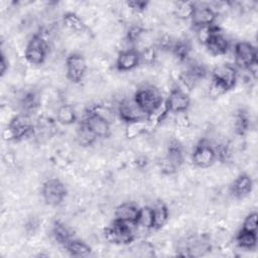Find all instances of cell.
Instances as JSON below:
<instances>
[{"instance_id": "cell-36", "label": "cell", "mask_w": 258, "mask_h": 258, "mask_svg": "<svg viewBox=\"0 0 258 258\" xmlns=\"http://www.w3.org/2000/svg\"><path fill=\"white\" fill-rule=\"evenodd\" d=\"M143 33H144V28L141 25L133 24L128 28L125 38L128 42L134 43V42H137L141 38Z\"/></svg>"}, {"instance_id": "cell-24", "label": "cell", "mask_w": 258, "mask_h": 258, "mask_svg": "<svg viewBox=\"0 0 258 258\" xmlns=\"http://www.w3.org/2000/svg\"><path fill=\"white\" fill-rule=\"evenodd\" d=\"M64 248L73 257H87L92 253L91 246L82 240L74 238L64 246Z\"/></svg>"}, {"instance_id": "cell-14", "label": "cell", "mask_w": 258, "mask_h": 258, "mask_svg": "<svg viewBox=\"0 0 258 258\" xmlns=\"http://www.w3.org/2000/svg\"><path fill=\"white\" fill-rule=\"evenodd\" d=\"M211 79H214L223 84L228 90L235 87L238 80V71L236 67L230 63H222L217 66L211 74Z\"/></svg>"}, {"instance_id": "cell-13", "label": "cell", "mask_w": 258, "mask_h": 258, "mask_svg": "<svg viewBox=\"0 0 258 258\" xmlns=\"http://www.w3.org/2000/svg\"><path fill=\"white\" fill-rule=\"evenodd\" d=\"M119 118L125 123L145 120L147 115L138 107L134 98H124L118 105Z\"/></svg>"}, {"instance_id": "cell-8", "label": "cell", "mask_w": 258, "mask_h": 258, "mask_svg": "<svg viewBox=\"0 0 258 258\" xmlns=\"http://www.w3.org/2000/svg\"><path fill=\"white\" fill-rule=\"evenodd\" d=\"M216 149L207 139H201L195 146L191 154L192 163L200 168H208L216 161Z\"/></svg>"}, {"instance_id": "cell-42", "label": "cell", "mask_w": 258, "mask_h": 258, "mask_svg": "<svg viewBox=\"0 0 258 258\" xmlns=\"http://www.w3.org/2000/svg\"><path fill=\"white\" fill-rule=\"evenodd\" d=\"M8 70V60L6 59V56L4 54V52L2 51L1 53V60H0V73H1V77H3L6 73V71Z\"/></svg>"}, {"instance_id": "cell-6", "label": "cell", "mask_w": 258, "mask_h": 258, "mask_svg": "<svg viewBox=\"0 0 258 258\" xmlns=\"http://www.w3.org/2000/svg\"><path fill=\"white\" fill-rule=\"evenodd\" d=\"M82 122L97 138H107L111 134L110 120L98 112L95 107L86 112Z\"/></svg>"}, {"instance_id": "cell-3", "label": "cell", "mask_w": 258, "mask_h": 258, "mask_svg": "<svg viewBox=\"0 0 258 258\" xmlns=\"http://www.w3.org/2000/svg\"><path fill=\"white\" fill-rule=\"evenodd\" d=\"M184 161V151L182 144L171 139L166 148V154L159 162V168L164 174H172L179 169Z\"/></svg>"}, {"instance_id": "cell-5", "label": "cell", "mask_w": 258, "mask_h": 258, "mask_svg": "<svg viewBox=\"0 0 258 258\" xmlns=\"http://www.w3.org/2000/svg\"><path fill=\"white\" fill-rule=\"evenodd\" d=\"M48 44L42 34H34L27 42L24 50L26 61L32 66L42 64L47 56Z\"/></svg>"}, {"instance_id": "cell-21", "label": "cell", "mask_w": 258, "mask_h": 258, "mask_svg": "<svg viewBox=\"0 0 258 258\" xmlns=\"http://www.w3.org/2000/svg\"><path fill=\"white\" fill-rule=\"evenodd\" d=\"M251 118L247 110L240 108L234 115V131L238 136H244L250 128Z\"/></svg>"}, {"instance_id": "cell-29", "label": "cell", "mask_w": 258, "mask_h": 258, "mask_svg": "<svg viewBox=\"0 0 258 258\" xmlns=\"http://www.w3.org/2000/svg\"><path fill=\"white\" fill-rule=\"evenodd\" d=\"M62 23L67 28L75 32H83L87 28L83 19L74 12L64 13L62 15Z\"/></svg>"}, {"instance_id": "cell-19", "label": "cell", "mask_w": 258, "mask_h": 258, "mask_svg": "<svg viewBox=\"0 0 258 258\" xmlns=\"http://www.w3.org/2000/svg\"><path fill=\"white\" fill-rule=\"evenodd\" d=\"M253 184V179L249 174L241 173L231 183L230 191L234 198L243 199L251 194Z\"/></svg>"}, {"instance_id": "cell-25", "label": "cell", "mask_w": 258, "mask_h": 258, "mask_svg": "<svg viewBox=\"0 0 258 258\" xmlns=\"http://www.w3.org/2000/svg\"><path fill=\"white\" fill-rule=\"evenodd\" d=\"M235 241L240 248L244 250H253L257 245V232H249L241 229L237 233Z\"/></svg>"}, {"instance_id": "cell-32", "label": "cell", "mask_w": 258, "mask_h": 258, "mask_svg": "<svg viewBox=\"0 0 258 258\" xmlns=\"http://www.w3.org/2000/svg\"><path fill=\"white\" fill-rule=\"evenodd\" d=\"M97 137L85 126L83 122L80 123L77 130V140L82 146H90L96 141Z\"/></svg>"}, {"instance_id": "cell-31", "label": "cell", "mask_w": 258, "mask_h": 258, "mask_svg": "<svg viewBox=\"0 0 258 258\" xmlns=\"http://www.w3.org/2000/svg\"><path fill=\"white\" fill-rule=\"evenodd\" d=\"M146 131H148L146 119L126 123V126H125V136L127 139L136 138L141 134L145 133Z\"/></svg>"}, {"instance_id": "cell-28", "label": "cell", "mask_w": 258, "mask_h": 258, "mask_svg": "<svg viewBox=\"0 0 258 258\" xmlns=\"http://www.w3.org/2000/svg\"><path fill=\"white\" fill-rule=\"evenodd\" d=\"M190 50L191 46L189 41L184 38H179L174 40L170 51L179 61H186L189 56Z\"/></svg>"}, {"instance_id": "cell-2", "label": "cell", "mask_w": 258, "mask_h": 258, "mask_svg": "<svg viewBox=\"0 0 258 258\" xmlns=\"http://www.w3.org/2000/svg\"><path fill=\"white\" fill-rule=\"evenodd\" d=\"M133 98L138 107L147 116L163 102L160 91L152 85H143L139 87L133 95Z\"/></svg>"}, {"instance_id": "cell-22", "label": "cell", "mask_w": 258, "mask_h": 258, "mask_svg": "<svg viewBox=\"0 0 258 258\" xmlns=\"http://www.w3.org/2000/svg\"><path fill=\"white\" fill-rule=\"evenodd\" d=\"M51 236L58 245H61L63 247L73 239L72 231L59 221H55L52 224Z\"/></svg>"}, {"instance_id": "cell-35", "label": "cell", "mask_w": 258, "mask_h": 258, "mask_svg": "<svg viewBox=\"0 0 258 258\" xmlns=\"http://www.w3.org/2000/svg\"><path fill=\"white\" fill-rule=\"evenodd\" d=\"M219 28L218 25H209V26H202V27H197V38L198 40L202 43L205 44L207 40L212 36V34Z\"/></svg>"}, {"instance_id": "cell-34", "label": "cell", "mask_w": 258, "mask_h": 258, "mask_svg": "<svg viewBox=\"0 0 258 258\" xmlns=\"http://www.w3.org/2000/svg\"><path fill=\"white\" fill-rule=\"evenodd\" d=\"M228 91L229 90L223 84L214 79H211V83L208 90V94L211 99H218L225 95Z\"/></svg>"}, {"instance_id": "cell-23", "label": "cell", "mask_w": 258, "mask_h": 258, "mask_svg": "<svg viewBox=\"0 0 258 258\" xmlns=\"http://www.w3.org/2000/svg\"><path fill=\"white\" fill-rule=\"evenodd\" d=\"M39 103H40L39 97L35 92H32V91L26 92L21 97L19 102L21 113H24L30 116V114H32L37 110V108L39 107Z\"/></svg>"}, {"instance_id": "cell-12", "label": "cell", "mask_w": 258, "mask_h": 258, "mask_svg": "<svg viewBox=\"0 0 258 258\" xmlns=\"http://www.w3.org/2000/svg\"><path fill=\"white\" fill-rule=\"evenodd\" d=\"M169 113H185L190 105V98L185 90L175 87L171 89L169 95L164 100Z\"/></svg>"}, {"instance_id": "cell-16", "label": "cell", "mask_w": 258, "mask_h": 258, "mask_svg": "<svg viewBox=\"0 0 258 258\" xmlns=\"http://www.w3.org/2000/svg\"><path fill=\"white\" fill-rule=\"evenodd\" d=\"M140 62V52L137 49L128 48L118 53L115 67L119 72H129L136 69Z\"/></svg>"}, {"instance_id": "cell-33", "label": "cell", "mask_w": 258, "mask_h": 258, "mask_svg": "<svg viewBox=\"0 0 258 258\" xmlns=\"http://www.w3.org/2000/svg\"><path fill=\"white\" fill-rule=\"evenodd\" d=\"M151 224H152V212H151V207H143L140 208L139 212V217L137 221V226H140L145 229H151Z\"/></svg>"}, {"instance_id": "cell-40", "label": "cell", "mask_w": 258, "mask_h": 258, "mask_svg": "<svg viewBox=\"0 0 258 258\" xmlns=\"http://www.w3.org/2000/svg\"><path fill=\"white\" fill-rule=\"evenodd\" d=\"M173 42H174V40H173L170 36H168V35H163V36H161V37L159 38L158 43H157V46H158L160 49H162V50H168V51H170V50H171V47H172V45H173Z\"/></svg>"}, {"instance_id": "cell-7", "label": "cell", "mask_w": 258, "mask_h": 258, "mask_svg": "<svg viewBox=\"0 0 258 258\" xmlns=\"http://www.w3.org/2000/svg\"><path fill=\"white\" fill-rule=\"evenodd\" d=\"M67 195V186L58 178H48L41 186L42 199L49 207L59 206L64 201Z\"/></svg>"}, {"instance_id": "cell-26", "label": "cell", "mask_w": 258, "mask_h": 258, "mask_svg": "<svg viewBox=\"0 0 258 258\" xmlns=\"http://www.w3.org/2000/svg\"><path fill=\"white\" fill-rule=\"evenodd\" d=\"M78 119L75 108L71 104H62L56 110V120L61 125H72Z\"/></svg>"}, {"instance_id": "cell-18", "label": "cell", "mask_w": 258, "mask_h": 258, "mask_svg": "<svg viewBox=\"0 0 258 258\" xmlns=\"http://www.w3.org/2000/svg\"><path fill=\"white\" fill-rule=\"evenodd\" d=\"M204 45L213 55H224L230 48V42L220 27L212 34Z\"/></svg>"}, {"instance_id": "cell-37", "label": "cell", "mask_w": 258, "mask_h": 258, "mask_svg": "<svg viewBox=\"0 0 258 258\" xmlns=\"http://www.w3.org/2000/svg\"><path fill=\"white\" fill-rule=\"evenodd\" d=\"M257 221H258L257 213L251 212L245 217L241 229L249 232H257Z\"/></svg>"}, {"instance_id": "cell-20", "label": "cell", "mask_w": 258, "mask_h": 258, "mask_svg": "<svg viewBox=\"0 0 258 258\" xmlns=\"http://www.w3.org/2000/svg\"><path fill=\"white\" fill-rule=\"evenodd\" d=\"M152 224L151 230H160L167 223L169 218V211L167 206L162 201H157L151 207Z\"/></svg>"}, {"instance_id": "cell-11", "label": "cell", "mask_w": 258, "mask_h": 258, "mask_svg": "<svg viewBox=\"0 0 258 258\" xmlns=\"http://www.w3.org/2000/svg\"><path fill=\"white\" fill-rule=\"evenodd\" d=\"M208 74L207 68L205 64L199 61L190 62L187 68L182 71L179 75V82L181 85L187 89V91L194 89L197 84L206 78Z\"/></svg>"}, {"instance_id": "cell-27", "label": "cell", "mask_w": 258, "mask_h": 258, "mask_svg": "<svg viewBox=\"0 0 258 258\" xmlns=\"http://www.w3.org/2000/svg\"><path fill=\"white\" fill-rule=\"evenodd\" d=\"M168 114H169V111H168V109L166 107V104L163 100L161 105L159 107H157L152 113H150L146 118L148 131L153 130L154 128H156L166 118V116Z\"/></svg>"}, {"instance_id": "cell-10", "label": "cell", "mask_w": 258, "mask_h": 258, "mask_svg": "<svg viewBox=\"0 0 258 258\" xmlns=\"http://www.w3.org/2000/svg\"><path fill=\"white\" fill-rule=\"evenodd\" d=\"M87 69V61L81 53L74 52L66 58V75L73 84H79L83 81Z\"/></svg>"}, {"instance_id": "cell-9", "label": "cell", "mask_w": 258, "mask_h": 258, "mask_svg": "<svg viewBox=\"0 0 258 258\" xmlns=\"http://www.w3.org/2000/svg\"><path fill=\"white\" fill-rule=\"evenodd\" d=\"M235 63L238 68L247 71L252 64L258 62L257 48L251 42L239 41L234 47Z\"/></svg>"}, {"instance_id": "cell-38", "label": "cell", "mask_w": 258, "mask_h": 258, "mask_svg": "<svg viewBox=\"0 0 258 258\" xmlns=\"http://www.w3.org/2000/svg\"><path fill=\"white\" fill-rule=\"evenodd\" d=\"M139 52H140L141 61H144L148 64H151L154 61L155 56H156V52H155L154 47H152V46L145 47L142 51H139Z\"/></svg>"}, {"instance_id": "cell-41", "label": "cell", "mask_w": 258, "mask_h": 258, "mask_svg": "<svg viewBox=\"0 0 258 258\" xmlns=\"http://www.w3.org/2000/svg\"><path fill=\"white\" fill-rule=\"evenodd\" d=\"M177 117H176V124L180 127H186L189 123V120L187 118V116L185 115V113H179V114H176Z\"/></svg>"}, {"instance_id": "cell-15", "label": "cell", "mask_w": 258, "mask_h": 258, "mask_svg": "<svg viewBox=\"0 0 258 258\" xmlns=\"http://www.w3.org/2000/svg\"><path fill=\"white\" fill-rule=\"evenodd\" d=\"M218 13L215 8L207 4H196L192 16L190 18L192 25L197 27L209 26L215 24Z\"/></svg>"}, {"instance_id": "cell-1", "label": "cell", "mask_w": 258, "mask_h": 258, "mask_svg": "<svg viewBox=\"0 0 258 258\" xmlns=\"http://www.w3.org/2000/svg\"><path fill=\"white\" fill-rule=\"evenodd\" d=\"M35 133V126L30 120V116L24 113L15 115L3 130L2 136L6 141H19L30 137Z\"/></svg>"}, {"instance_id": "cell-4", "label": "cell", "mask_w": 258, "mask_h": 258, "mask_svg": "<svg viewBox=\"0 0 258 258\" xmlns=\"http://www.w3.org/2000/svg\"><path fill=\"white\" fill-rule=\"evenodd\" d=\"M132 226L115 220L104 229L105 239L114 245H129L135 240Z\"/></svg>"}, {"instance_id": "cell-39", "label": "cell", "mask_w": 258, "mask_h": 258, "mask_svg": "<svg viewBox=\"0 0 258 258\" xmlns=\"http://www.w3.org/2000/svg\"><path fill=\"white\" fill-rule=\"evenodd\" d=\"M127 7H129L131 10L135 12H143L146 10V8L149 5V2L147 1H140V0H132L126 2Z\"/></svg>"}, {"instance_id": "cell-17", "label": "cell", "mask_w": 258, "mask_h": 258, "mask_svg": "<svg viewBox=\"0 0 258 258\" xmlns=\"http://www.w3.org/2000/svg\"><path fill=\"white\" fill-rule=\"evenodd\" d=\"M140 208L131 202L120 204L115 210V220L126 223L132 227H137Z\"/></svg>"}, {"instance_id": "cell-30", "label": "cell", "mask_w": 258, "mask_h": 258, "mask_svg": "<svg viewBox=\"0 0 258 258\" xmlns=\"http://www.w3.org/2000/svg\"><path fill=\"white\" fill-rule=\"evenodd\" d=\"M196 7V3L188 1L176 2L173 6V15L180 20L190 19Z\"/></svg>"}]
</instances>
